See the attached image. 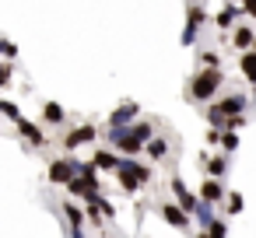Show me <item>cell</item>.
Masks as SVG:
<instances>
[{
  "mask_svg": "<svg viewBox=\"0 0 256 238\" xmlns=\"http://www.w3.org/2000/svg\"><path fill=\"white\" fill-rule=\"evenodd\" d=\"M154 137V126L151 123H130V126H109L106 140L120 151V154H137L140 147H148V140Z\"/></svg>",
  "mask_w": 256,
  "mask_h": 238,
  "instance_id": "1",
  "label": "cell"
},
{
  "mask_svg": "<svg viewBox=\"0 0 256 238\" xmlns=\"http://www.w3.org/2000/svg\"><path fill=\"white\" fill-rule=\"evenodd\" d=\"M224 84V74H221V67H204L196 77H190V88H186V95L193 98V102H207L218 88Z\"/></svg>",
  "mask_w": 256,
  "mask_h": 238,
  "instance_id": "2",
  "label": "cell"
},
{
  "mask_svg": "<svg viewBox=\"0 0 256 238\" xmlns=\"http://www.w3.org/2000/svg\"><path fill=\"white\" fill-rule=\"evenodd\" d=\"M116 175H120L123 193H137L144 182H151V168H148V165H140V161H130V154H123V158H120Z\"/></svg>",
  "mask_w": 256,
  "mask_h": 238,
  "instance_id": "3",
  "label": "cell"
},
{
  "mask_svg": "<svg viewBox=\"0 0 256 238\" xmlns=\"http://www.w3.org/2000/svg\"><path fill=\"white\" fill-rule=\"evenodd\" d=\"M78 175V158H56V161H50V182H56V186H67L70 179Z\"/></svg>",
  "mask_w": 256,
  "mask_h": 238,
  "instance_id": "4",
  "label": "cell"
},
{
  "mask_svg": "<svg viewBox=\"0 0 256 238\" xmlns=\"http://www.w3.org/2000/svg\"><path fill=\"white\" fill-rule=\"evenodd\" d=\"M95 140H98V130H95L92 123H81V126H74V130L64 137V147H67V151H78V147L95 144Z\"/></svg>",
  "mask_w": 256,
  "mask_h": 238,
  "instance_id": "5",
  "label": "cell"
},
{
  "mask_svg": "<svg viewBox=\"0 0 256 238\" xmlns=\"http://www.w3.org/2000/svg\"><path fill=\"white\" fill-rule=\"evenodd\" d=\"M207 21V11L200 7V4H193L190 7V14H186V28H182V46H193V39H196V32H200V25Z\"/></svg>",
  "mask_w": 256,
  "mask_h": 238,
  "instance_id": "6",
  "label": "cell"
},
{
  "mask_svg": "<svg viewBox=\"0 0 256 238\" xmlns=\"http://www.w3.org/2000/svg\"><path fill=\"white\" fill-rule=\"evenodd\" d=\"M162 221L172 224V228H179V231H186V228H190V210L179 207V203H165V207H162Z\"/></svg>",
  "mask_w": 256,
  "mask_h": 238,
  "instance_id": "7",
  "label": "cell"
},
{
  "mask_svg": "<svg viewBox=\"0 0 256 238\" xmlns=\"http://www.w3.org/2000/svg\"><path fill=\"white\" fill-rule=\"evenodd\" d=\"M14 123H18V133H22V140H28L32 147H46V133H42L36 123H28L25 116H18Z\"/></svg>",
  "mask_w": 256,
  "mask_h": 238,
  "instance_id": "8",
  "label": "cell"
},
{
  "mask_svg": "<svg viewBox=\"0 0 256 238\" xmlns=\"http://www.w3.org/2000/svg\"><path fill=\"white\" fill-rule=\"evenodd\" d=\"M64 217H67V231H70V235H81V231H84V217H88V214H84L74 200L64 203Z\"/></svg>",
  "mask_w": 256,
  "mask_h": 238,
  "instance_id": "9",
  "label": "cell"
},
{
  "mask_svg": "<svg viewBox=\"0 0 256 238\" xmlns=\"http://www.w3.org/2000/svg\"><path fill=\"white\" fill-rule=\"evenodd\" d=\"M200 200H204V203H221V200H224V186H221L218 175H207V179H204V186H200Z\"/></svg>",
  "mask_w": 256,
  "mask_h": 238,
  "instance_id": "10",
  "label": "cell"
},
{
  "mask_svg": "<svg viewBox=\"0 0 256 238\" xmlns=\"http://www.w3.org/2000/svg\"><path fill=\"white\" fill-rule=\"evenodd\" d=\"M92 165H95L98 172H116L120 154H116V151H109V147H98V151H95V158H92Z\"/></svg>",
  "mask_w": 256,
  "mask_h": 238,
  "instance_id": "11",
  "label": "cell"
},
{
  "mask_svg": "<svg viewBox=\"0 0 256 238\" xmlns=\"http://www.w3.org/2000/svg\"><path fill=\"white\" fill-rule=\"evenodd\" d=\"M134 119H137V105H134V102H126V105H120L106 123H109V126H130Z\"/></svg>",
  "mask_w": 256,
  "mask_h": 238,
  "instance_id": "12",
  "label": "cell"
},
{
  "mask_svg": "<svg viewBox=\"0 0 256 238\" xmlns=\"http://www.w3.org/2000/svg\"><path fill=\"white\" fill-rule=\"evenodd\" d=\"M172 193H176V200H179V207H186L190 214H193V210L200 207V200H196V196H193V193H190V189L182 186V179H172Z\"/></svg>",
  "mask_w": 256,
  "mask_h": 238,
  "instance_id": "13",
  "label": "cell"
},
{
  "mask_svg": "<svg viewBox=\"0 0 256 238\" xmlns=\"http://www.w3.org/2000/svg\"><path fill=\"white\" fill-rule=\"evenodd\" d=\"M238 14H242V7H235V4H224V7L214 14V25H218L221 32H228V28L235 25V18H238Z\"/></svg>",
  "mask_w": 256,
  "mask_h": 238,
  "instance_id": "14",
  "label": "cell"
},
{
  "mask_svg": "<svg viewBox=\"0 0 256 238\" xmlns=\"http://www.w3.org/2000/svg\"><path fill=\"white\" fill-rule=\"evenodd\" d=\"M238 70H242V77H246L249 84H256V49H246V53L238 56Z\"/></svg>",
  "mask_w": 256,
  "mask_h": 238,
  "instance_id": "15",
  "label": "cell"
},
{
  "mask_svg": "<svg viewBox=\"0 0 256 238\" xmlns=\"http://www.w3.org/2000/svg\"><path fill=\"white\" fill-rule=\"evenodd\" d=\"M232 42H235V49H252L256 35H252V28H249V25H238V28L232 32Z\"/></svg>",
  "mask_w": 256,
  "mask_h": 238,
  "instance_id": "16",
  "label": "cell"
},
{
  "mask_svg": "<svg viewBox=\"0 0 256 238\" xmlns=\"http://www.w3.org/2000/svg\"><path fill=\"white\" fill-rule=\"evenodd\" d=\"M64 119H67L64 105H56V102H46V105H42V123H50V126H60Z\"/></svg>",
  "mask_w": 256,
  "mask_h": 238,
  "instance_id": "17",
  "label": "cell"
},
{
  "mask_svg": "<svg viewBox=\"0 0 256 238\" xmlns=\"http://www.w3.org/2000/svg\"><path fill=\"white\" fill-rule=\"evenodd\" d=\"M148 154H151V158H154V161H162V158H165V154H168V140H165V137H158V133H154V137H151V140H148Z\"/></svg>",
  "mask_w": 256,
  "mask_h": 238,
  "instance_id": "18",
  "label": "cell"
},
{
  "mask_svg": "<svg viewBox=\"0 0 256 238\" xmlns=\"http://www.w3.org/2000/svg\"><path fill=\"white\" fill-rule=\"evenodd\" d=\"M204 168H207V175H218V179H221V175L228 172V161H224L221 154H218V158H204Z\"/></svg>",
  "mask_w": 256,
  "mask_h": 238,
  "instance_id": "19",
  "label": "cell"
},
{
  "mask_svg": "<svg viewBox=\"0 0 256 238\" xmlns=\"http://www.w3.org/2000/svg\"><path fill=\"white\" fill-rule=\"evenodd\" d=\"M242 207H246L242 193H228V196H224V210H228V217H232V214H238Z\"/></svg>",
  "mask_w": 256,
  "mask_h": 238,
  "instance_id": "20",
  "label": "cell"
},
{
  "mask_svg": "<svg viewBox=\"0 0 256 238\" xmlns=\"http://www.w3.org/2000/svg\"><path fill=\"white\" fill-rule=\"evenodd\" d=\"M221 147H224V151H235V147H238L235 130H221Z\"/></svg>",
  "mask_w": 256,
  "mask_h": 238,
  "instance_id": "21",
  "label": "cell"
},
{
  "mask_svg": "<svg viewBox=\"0 0 256 238\" xmlns=\"http://www.w3.org/2000/svg\"><path fill=\"white\" fill-rule=\"evenodd\" d=\"M0 116H8V119H18V116H22V109H18L14 102H4V98H0Z\"/></svg>",
  "mask_w": 256,
  "mask_h": 238,
  "instance_id": "22",
  "label": "cell"
},
{
  "mask_svg": "<svg viewBox=\"0 0 256 238\" xmlns=\"http://www.w3.org/2000/svg\"><path fill=\"white\" fill-rule=\"evenodd\" d=\"M200 63H204V67H218V63H221V56L207 49V53H200Z\"/></svg>",
  "mask_w": 256,
  "mask_h": 238,
  "instance_id": "23",
  "label": "cell"
},
{
  "mask_svg": "<svg viewBox=\"0 0 256 238\" xmlns=\"http://www.w3.org/2000/svg\"><path fill=\"white\" fill-rule=\"evenodd\" d=\"M224 231H228L224 221H207V235H224Z\"/></svg>",
  "mask_w": 256,
  "mask_h": 238,
  "instance_id": "24",
  "label": "cell"
},
{
  "mask_svg": "<svg viewBox=\"0 0 256 238\" xmlns=\"http://www.w3.org/2000/svg\"><path fill=\"white\" fill-rule=\"evenodd\" d=\"M8 84H11V60L0 63V88H8Z\"/></svg>",
  "mask_w": 256,
  "mask_h": 238,
  "instance_id": "25",
  "label": "cell"
},
{
  "mask_svg": "<svg viewBox=\"0 0 256 238\" xmlns=\"http://www.w3.org/2000/svg\"><path fill=\"white\" fill-rule=\"evenodd\" d=\"M242 14H249V18H256V0H242Z\"/></svg>",
  "mask_w": 256,
  "mask_h": 238,
  "instance_id": "26",
  "label": "cell"
},
{
  "mask_svg": "<svg viewBox=\"0 0 256 238\" xmlns=\"http://www.w3.org/2000/svg\"><path fill=\"white\" fill-rule=\"evenodd\" d=\"M4 60H18V46H14V42L4 46Z\"/></svg>",
  "mask_w": 256,
  "mask_h": 238,
  "instance_id": "27",
  "label": "cell"
},
{
  "mask_svg": "<svg viewBox=\"0 0 256 238\" xmlns=\"http://www.w3.org/2000/svg\"><path fill=\"white\" fill-rule=\"evenodd\" d=\"M4 46H8V39H0V56H4Z\"/></svg>",
  "mask_w": 256,
  "mask_h": 238,
  "instance_id": "28",
  "label": "cell"
},
{
  "mask_svg": "<svg viewBox=\"0 0 256 238\" xmlns=\"http://www.w3.org/2000/svg\"><path fill=\"white\" fill-rule=\"evenodd\" d=\"M252 49H256V42H252Z\"/></svg>",
  "mask_w": 256,
  "mask_h": 238,
  "instance_id": "29",
  "label": "cell"
}]
</instances>
